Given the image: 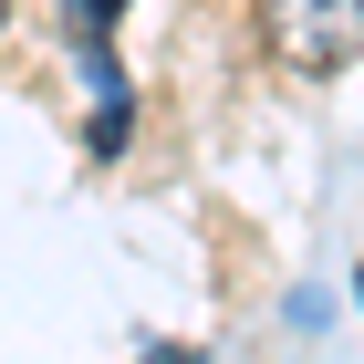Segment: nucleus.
I'll use <instances>...</instances> for the list:
<instances>
[{
  "mask_svg": "<svg viewBox=\"0 0 364 364\" xmlns=\"http://www.w3.org/2000/svg\"><path fill=\"white\" fill-rule=\"evenodd\" d=\"M260 21H271V53L302 73H343L364 53V0H260Z\"/></svg>",
  "mask_w": 364,
  "mask_h": 364,
  "instance_id": "f257e3e1",
  "label": "nucleus"
},
{
  "mask_svg": "<svg viewBox=\"0 0 364 364\" xmlns=\"http://www.w3.org/2000/svg\"><path fill=\"white\" fill-rule=\"evenodd\" d=\"M125 0H63V21H73V53H105V21Z\"/></svg>",
  "mask_w": 364,
  "mask_h": 364,
  "instance_id": "f03ea898",
  "label": "nucleus"
},
{
  "mask_svg": "<svg viewBox=\"0 0 364 364\" xmlns=\"http://www.w3.org/2000/svg\"><path fill=\"white\" fill-rule=\"evenodd\" d=\"M0 11H11V0H0Z\"/></svg>",
  "mask_w": 364,
  "mask_h": 364,
  "instance_id": "7ed1b4c3",
  "label": "nucleus"
}]
</instances>
